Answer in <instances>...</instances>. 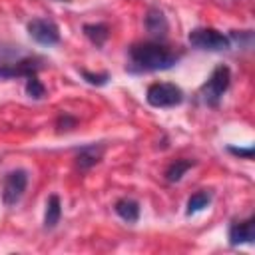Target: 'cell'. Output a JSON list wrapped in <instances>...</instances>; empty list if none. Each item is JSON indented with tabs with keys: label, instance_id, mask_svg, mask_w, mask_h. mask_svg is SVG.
I'll use <instances>...</instances> for the list:
<instances>
[{
	"label": "cell",
	"instance_id": "7c38bea8",
	"mask_svg": "<svg viewBox=\"0 0 255 255\" xmlns=\"http://www.w3.org/2000/svg\"><path fill=\"white\" fill-rule=\"evenodd\" d=\"M82 30H84L86 38H88L96 48H102V46L108 42V38H110V28H108V24H104V22L84 24Z\"/></svg>",
	"mask_w": 255,
	"mask_h": 255
},
{
	"label": "cell",
	"instance_id": "30bf717a",
	"mask_svg": "<svg viewBox=\"0 0 255 255\" xmlns=\"http://www.w3.org/2000/svg\"><path fill=\"white\" fill-rule=\"evenodd\" d=\"M255 241V219L253 217H247L245 221H237V223H231L229 227V243L235 247V245H251Z\"/></svg>",
	"mask_w": 255,
	"mask_h": 255
},
{
	"label": "cell",
	"instance_id": "7a4b0ae2",
	"mask_svg": "<svg viewBox=\"0 0 255 255\" xmlns=\"http://www.w3.org/2000/svg\"><path fill=\"white\" fill-rule=\"evenodd\" d=\"M44 58L24 50L22 46L0 42V78H28L38 74Z\"/></svg>",
	"mask_w": 255,
	"mask_h": 255
},
{
	"label": "cell",
	"instance_id": "e0dca14e",
	"mask_svg": "<svg viewBox=\"0 0 255 255\" xmlns=\"http://www.w3.org/2000/svg\"><path fill=\"white\" fill-rule=\"evenodd\" d=\"M80 76L90 84V86H106L110 82V74L108 72H100V74H94V72H88V70H80Z\"/></svg>",
	"mask_w": 255,
	"mask_h": 255
},
{
	"label": "cell",
	"instance_id": "52a82bcc",
	"mask_svg": "<svg viewBox=\"0 0 255 255\" xmlns=\"http://www.w3.org/2000/svg\"><path fill=\"white\" fill-rule=\"evenodd\" d=\"M28 34L42 46H56L60 42V28L48 18H34L28 22Z\"/></svg>",
	"mask_w": 255,
	"mask_h": 255
},
{
	"label": "cell",
	"instance_id": "6da1fadb",
	"mask_svg": "<svg viewBox=\"0 0 255 255\" xmlns=\"http://www.w3.org/2000/svg\"><path fill=\"white\" fill-rule=\"evenodd\" d=\"M181 60V52L167 48L161 42H139L128 50L126 70L129 74H149L173 68Z\"/></svg>",
	"mask_w": 255,
	"mask_h": 255
},
{
	"label": "cell",
	"instance_id": "3957f363",
	"mask_svg": "<svg viewBox=\"0 0 255 255\" xmlns=\"http://www.w3.org/2000/svg\"><path fill=\"white\" fill-rule=\"evenodd\" d=\"M229 84H231V70L229 66L225 64H219L211 76L201 84L197 96H199V102L207 108H217L223 94L229 90Z\"/></svg>",
	"mask_w": 255,
	"mask_h": 255
},
{
	"label": "cell",
	"instance_id": "8fae6325",
	"mask_svg": "<svg viewBox=\"0 0 255 255\" xmlns=\"http://www.w3.org/2000/svg\"><path fill=\"white\" fill-rule=\"evenodd\" d=\"M114 211L118 213L120 219H124L126 223H135L139 219V203L131 197H122L114 203Z\"/></svg>",
	"mask_w": 255,
	"mask_h": 255
},
{
	"label": "cell",
	"instance_id": "5bb4252c",
	"mask_svg": "<svg viewBox=\"0 0 255 255\" xmlns=\"http://www.w3.org/2000/svg\"><path fill=\"white\" fill-rule=\"evenodd\" d=\"M193 165H195L193 159H175V161H171V163L167 165V169H165V179H167L169 183H177V181H181V177H183Z\"/></svg>",
	"mask_w": 255,
	"mask_h": 255
},
{
	"label": "cell",
	"instance_id": "ba28073f",
	"mask_svg": "<svg viewBox=\"0 0 255 255\" xmlns=\"http://www.w3.org/2000/svg\"><path fill=\"white\" fill-rule=\"evenodd\" d=\"M143 24H145L147 34H149L155 42L163 40V38L167 36V32H169V22H167L165 14H163L159 8H155V6H151V8L145 12Z\"/></svg>",
	"mask_w": 255,
	"mask_h": 255
},
{
	"label": "cell",
	"instance_id": "8992f818",
	"mask_svg": "<svg viewBox=\"0 0 255 255\" xmlns=\"http://www.w3.org/2000/svg\"><path fill=\"white\" fill-rule=\"evenodd\" d=\"M28 187V171L26 169H14L4 175L2 179V201L6 207H14L24 197V191Z\"/></svg>",
	"mask_w": 255,
	"mask_h": 255
},
{
	"label": "cell",
	"instance_id": "5b68a950",
	"mask_svg": "<svg viewBox=\"0 0 255 255\" xmlns=\"http://www.w3.org/2000/svg\"><path fill=\"white\" fill-rule=\"evenodd\" d=\"M145 100L151 108H175L185 100V94L179 86L169 82H155L147 88Z\"/></svg>",
	"mask_w": 255,
	"mask_h": 255
},
{
	"label": "cell",
	"instance_id": "9c48e42d",
	"mask_svg": "<svg viewBox=\"0 0 255 255\" xmlns=\"http://www.w3.org/2000/svg\"><path fill=\"white\" fill-rule=\"evenodd\" d=\"M104 143H88V145H82L78 151H76V167L80 171H88L92 169L96 163L102 161L104 157Z\"/></svg>",
	"mask_w": 255,
	"mask_h": 255
},
{
	"label": "cell",
	"instance_id": "d6986e66",
	"mask_svg": "<svg viewBox=\"0 0 255 255\" xmlns=\"http://www.w3.org/2000/svg\"><path fill=\"white\" fill-rule=\"evenodd\" d=\"M227 151L233 153V155H237V157H245V159H251L253 157V145H249V147H233V145H229Z\"/></svg>",
	"mask_w": 255,
	"mask_h": 255
},
{
	"label": "cell",
	"instance_id": "277c9868",
	"mask_svg": "<svg viewBox=\"0 0 255 255\" xmlns=\"http://www.w3.org/2000/svg\"><path fill=\"white\" fill-rule=\"evenodd\" d=\"M191 48L203 50V52H227L231 50V40L229 36L221 34L215 28H193L187 36Z\"/></svg>",
	"mask_w": 255,
	"mask_h": 255
},
{
	"label": "cell",
	"instance_id": "ac0fdd59",
	"mask_svg": "<svg viewBox=\"0 0 255 255\" xmlns=\"http://www.w3.org/2000/svg\"><path fill=\"white\" fill-rule=\"evenodd\" d=\"M76 124H78V120L64 112V114H60V118L56 122V128H58V131H68V129H74Z\"/></svg>",
	"mask_w": 255,
	"mask_h": 255
},
{
	"label": "cell",
	"instance_id": "ffe728a7",
	"mask_svg": "<svg viewBox=\"0 0 255 255\" xmlns=\"http://www.w3.org/2000/svg\"><path fill=\"white\" fill-rule=\"evenodd\" d=\"M62 2H68V0H62Z\"/></svg>",
	"mask_w": 255,
	"mask_h": 255
},
{
	"label": "cell",
	"instance_id": "2e32d148",
	"mask_svg": "<svg viewBox=\"0 0 255 255\" xmlns=\"http://www.w3.org/2000/svg\"><path fill=\"white\" fill-rule=\"evenodd\" d=\"M24 90H26L28 98H32V100H44V96H46V88H44V84L38 80L36 74H32V76L26 78Z\"/></svg>",
	"mask_w": 255,
	"mask_h": 255
},
{
	"label": "cell",
	"instance_id": "4fadbf2b",
	"mask_svg": "<svg viewBox=\"0 0 255 255\" xmlns=\"http://www.w3.org/2000/svg\"><path fill=\"white\" fill-rule=\"evenodd\" d=\"M60 217H62V203H60V197L54 193V195H50L48 201H46L44 227H46V229H54V227L60 223Z\"/></svg>",
	"mask_w": 255,
	"mask_h": 255
},
{
	"label": "cell",
	"instance_id": "9a60e30c",
	"mask_svg": "<svg viewBox=\"0 0 255 255\" xmlns=\"http://www.w3.org/2000/svg\"><path fill=\"white\" fill-rule=\"evenodd\" d=\"M211 199H213V195H211L209 191H205V189L193 193V195L187 199V209H185V213H187V215H195V213L203 211V209L211 203Z\"/></svg>",
	"mask_w": 255,
	"mask_h": 255
}]
</instances>
